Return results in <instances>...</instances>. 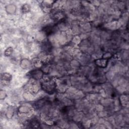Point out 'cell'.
<instances>
[{"label": "cell", "mask_w": 129, "mask_h": 129, "mask_svg": "<svg viewBox=\"0 0 129 129\" xmlns=\"http://www.w3.org/2000/svg\"><path fill=\"white\" fill-rule=\"evenodd\" d=\"M42 86L44 90L48 93H53L55 88V83L53 81H48L47 82H44L42 84Z\"/></svg>", "instance_id": "6da1fadb"}, {"label": "cell", "mask_w": 129, "mask_h": 129, "mask_svg": "<svg viewBox=\"0 0 129 129\" xmlns=\"http://www.w3.org/2000/svg\"><path fill=\"white\" fill-rule=\"evenodd\" d=\"M42 72L41 71H39V70H34L33 71V72H32V76H33V77L35 79H39L42 76L41 74H42Z\"/></svg>", "instance_id": "7a4b0ae2"}]
</instances>
